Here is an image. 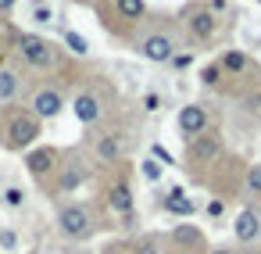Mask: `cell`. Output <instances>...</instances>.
Returning <instances> with one entry per match:
<instances>
[{"mask_svg": "<svg viewBox=\"0 0 261 254\" xmlns=\"http://www.w3.org/2000/svg\"><path fill=\"white\" fill-rule=\"evenodd\" d=\"M18 54H22L29 65H40V68H47V65L54 61V47H50L43 36H33V33H22V36H18Z\"/></svg>", "mask_w": 261, "mask_h": 254, "instance_id": "6da1fadb", "label": "cell"}, {"mask_svg": "<svg viewBox=\"0 0 261 254\" xmlns=\"http://www.w3.org/2000/svg\"><path fill=\"white\" fill-rule=\"evenodd\" d=\"M15 8V0H0V11H11Z\"/></svg>", "mask_w": 261, "mask_h": 254, "instance_id": "83f0119b", "label": "cell"}, {"mask_svg": "<svg viewBox=\"0 0 261 254\" xmlns=\"http://www.w3.org/2000/svg\"><path fill=\"white\" fill-rule=\"evenodd\" d=\"M190 29H193L197 36H211V33H215V18L204 15V11H197V15L190 18Z\"/></svg>", "mask_w": 261, "mask_h": 254, "instance_id": "9a60e30c", "label": "cell"}, {"mask_svg": "<svg viewBox=\"0 0 261 254\" xmlns=\"http://www.w3.org/2000/svg\"><path fill=\"white\" fill-rule=\"evenodd\" d=\"M243 65H247V58H243L240 50H229V54L222 58V68H229V72H240Z\"/></svg>", "mask_w": 261, "mask_h": 254, "instance_id": "d6986e66", "label": "cell"}, {"mask_svg": "<svg viewBox=\"0 0 261 254\" xmlns=\"http://www.w3.org/2000/svg\"><path fill=\"white\" fill-rule=\"evenodd\" d=\"M211 254H229V250H211Z\"/></svg>", "mask_w": 261, "mask_h": 254, "instance_id": "f1b7e54d", "label": "cell"}, {"mask_svg": "<svg viewBox=\"0 0 261 254\" xmlns=\"http://www.w3.org/2000/svg\"><path fill=\"white\" fill-rule=\"evenodd\" d=\"M115 254H118V250H115Z\"/></svg>", "mask_w": 261, "mask_h": 254, "instance_id": "4dcf8cb0", "label": "cell"}, {"mask_svg": "<svg viewBox=\"0 0 261 254\" xmlns=\"http://www.w3.org/2000/svg\"><path fill=\"white\" fill-rule=\"evenodd\" d=\"M61 108H65V100H61V93H54V90H40V93H36V100H33L36 118H54Z\"/></svg>", "mask_w": 261, "mask_h": 254, "instance_id": "5b68a950", "label": "cell"}, {"mask_svg": "<svg viewBox=\"0 0 261 254\" xmlns=\"http://www.w3.org/2000/svg\"><path fill=\"white\" fill-rule=\"evenodd\" d=\"M140 50H143L147 61H158V65H161V61H172V43H168L165 36H147Z\"/></svg>", "mask_w": 261, "mask_h": 254, "instance_id": "8992f818", "label": "cell"}, {"mask_svg": "<svg viewBox=\"0 0 261 254\" xmlns=\"http://www.w3.org/2000/svg\"><path fill=\"white\" fill-rule=\"evenodd\" d=\"M140 254H158V250H154V243H140Z\"/></svg>", "mask_w": 261, "mask_h": 254, "instance_id": "4316f807", "label": "cell"}, {"mask_svg": "<svg viewBox=\"0 0 261 254\" xmlns=\"http://www.w3.org/2000/svg\"><path fill=\"white\" fill-rule=\"evenodd\" d=\"M200 79H204L207 86H215V83H218V68H204V75H200Z\"/></svg>", "mask_w": 261, "mask_h": 254, "instance_id": "d4e9b609", "label": "cell"}, {"mask_svg": "<svg viewBox=\"0 0 261 254\" xmlns=\"http://www.w3.org/2000/svg\"><path fill=\"white\" fill-rule=\"evenodd\" d=\"M172 240H175V243H186V247H200V229H193V225H175V229H172Z\"/></svg>", "mask_w": 261, "mask_h": 254, "instance_id": "7c38bea8", "label": "cell"}, {"mask_svg": "<svg viewBox=\"0 0 261 254\" xmlns=\"http://www.w3.org/2000/svg\"><path fill=\"white\" fill-rule=\"evenodd\" d=\"M218 150H222V143H218V136H200V140H193V147H190V154H193V161H200V165H207V161H215V158H218Z\"/></svg>", "mask_w": 261, "mask_h": 254, "instance_id": "ba28073f", "label": "cell"}, {"mask_svg": "<svg viewBox=\"0 0 261 254\" xmlns=\"http://www.w3.org/2000/svg\"><path fill=\"white\" fill-rule=\"evenodd\" d=\"M83 175H86L83 168H68V172L61 175V190H75V186L83 183Z\"/></svg>", "mask_w": 261, "mask_h": 254, "instance_id": "ffe728a7", "label": "cell"}, {"mask_svg": "<svg viewBox=\"0 0 261 254\" xmlns=\"http://www.w3.org/2000/svg\"><path fill=\"white\" fill-rule=\"evenodd\" d=\"M50 168H54V150L40 147V150L29 154V172H33V175H43V172H50Z\"/></svg>", "mask_w": 261, "mask_h": 254, "instance_id": "30bf717a", "label": "cell"}, {"mask_svg": "<svg viewBox=\"0 0 261 254\" xmlns=\"http://www.w3.org/2000/svg\"><path fill=\"white\" fill-rule=\"evenodd\" d=\"M204 125H207V111H204V108L190 104V108H182V111H179V129H182L186 136H200V133H204Z\"/></svg>", "mask_w": 261, "mask_h": 254, "instance_id": "277c9868", "label": "cell"}, {"mask_svg": "<svg viewBox=\"0 0 261 254\" xmlns=\"http://www.w3.org/2000/svg\"><path fill=\"white\" fill-rule=\"evenodd\" d=\"M257 4H261V0H257Z\"/></svg>", "mask_w": 261, "mask_h": 254, "instance_id": "f546056e", "label": "cell"}, {"mask_svg": "<svg viewBox=\"0 0 261 254\" xmlns=\"http://www.w3.org/2000/svg\"><path fill=\"white\" fill-rule=\"evenodd\" d=\"M18 90V75L15 72H0V100H11Z\"/></svg>", "mask_w": 261, "mask_h": 254, "instance_id": "2e32d148", "label": "cell"}, {"mask_svg": "<svg viewBox=\"0 0 261 254\" xmlns=\"http://www.w3.org/2000/svg\"><path fill=\"white\" fill-rule=\"evenodd\" d=\"M36 136H40V122L29 118V115H18V118L11 122V129H8V143H11V147H29Z\"/></svg>", "mask_w": 261, "mask_h": 254, "instance_id": "3957f363", "label": "cell"}, {"mask_svg": "<svg viewBox=\"0 0 261 254\" xmlns=\"http://www.w3.org/2000/svg\"><path fill=\"white\" fill-rule=\"evenodd\" d=\"M36 22H43V26H47V22H50V11H47V8H36Z\"/></svg>", "mask_w": 261, "mask_h": 254, "instance_id": "484cf974", "label": "cell"}, {"mask_svg": "<svg viewBox=\"0 0 261 254\" xmlns=\"http://www.w3.org/2000/svg\"><path fill=\"white\" fill-rule=\"evenodd\" d=\"M111 208H115L118 215H125V218L133 215V193H129V186H125V183H118V186L111 190Z\"/></svg>", "mask_w": 261, "mask_h": 254, "instance_id": "8fae6325", "label": "cell"}, {"mask_svg": "<svg viewBox=\"0 0 261 254\" xmlns=\"http://www.w3.org/2000/svg\"><path fill=\"white\" fill-rule=\"evenodd\" d=\"M232 229H236V236H240V240H254V236L261 233V218L247 208V211H240V218H236V225H232Z\"/></svg>", "mask_w": 261, "mask_h": 254, "instance_id": "9c48e42d", "label": "cell"}, {"mask_svg": "<svg viewBox=\"0 0 261 254\" xmlns=\"http://www.w3.org/2000/svg\"><path fill=\"white\" fill-rule=\"evenodd\" d=\"M97 154H100L104 161H115V158L122 154V143H118V136H100V143H97Z\"/></svg>", "mask_w": 261, "mask_h": 254, "instance_id": "4fadbf2b", "label": "cell"}, {"mask_svg": "<svg viewBox=\"0 0 261 254\" xmlns=\"http://www.w3.org/2000/svg\"><path fill=\"white\" fill-rule=\"evenodd\" d=\"M118 11L125 18H140L143 15V0H118Z\"/></svg>", "mask_w": 261, "mask_h": 254, "instance_id": "ac0fdd59", "label": "cell"}, {"mask_svg": "<svg viewBox=\"0 0 261 254\" xmlns=\"http://www.w3.org/2000/svg\"><path fill=\"white\" fill-rule=\"evenodd\" d=\"M143 175H147V179H158V175H161V165H158V161H143Z\"/></svg>", "mask_w": 261, "mask_h": 254, "instance_id": "603a6c76", "label": "cell"}, {"mask_svg": "<svg viewBox=\"0 0 261 254\" xmlns=\"http://www.w3.org/2000/svg\"><path fill=\"white\" fill-rule=\"evenodd\" d=\"M58 229L65 236H86L90 233V211L83 204H68L58 211Z\"/></svg>", "mask_w": 261, "mask_h": 254, "instance_id": "7a4b0ae2", "label": "cell"}, {"mask_svg": "<svg viewBox=\"0 0 261 254\" xmlns=\"http://www.w3.org/2000/svg\"><path fill=\"white\" fill-rule=\"evenodd\" d=\"M72 111H75V118H79L83 125H90V122H97V115H100V100H97L93 93H79L75 104H72Z\"/></svg>", "mask_w": 261, "mask_h": 254, "instance_id": "52a82bcc", "label": "cell"}, {"mask_svg": "<svg viewBox=\"0 0 261 254\" xmlns=\"http://www.w3.org/2000/svg\"><path fill=\"white\" fill-rule=\"evenodd\" d=\"M247 186H250V193H261V165H250V172H247Z\"/></svg>", "mask_w": 261, "mask_h": 254, "instance_id": "7402d4cb", "label": "cell"}, {"mask_svg": "<svg viewBox=\"0 0 261 254\" xmlns=\"http://www.w3.org/2000/svg\"><path fill=\"white\" fill-rule=\"evenodd\" d=\"M4 204H8V208H22V204H25V190L8 186V190H4Z\"/></svg>", "mask_w": 261, "mask_h": 254, "instance_id": "44dd1931", "label": "cell"}, {"mask_svg": "<svg viewBox=\"0 0 261 254\" xmlns=\"http://www.w3.org/2000/svg\"><path fill=\"white\" fill-rule=\"evenodd\" d=\"M0 247H4V250H15V233H0Z\"/></svg>", "mask_w": 261, "mask_h": 254, "instance_id": "cb8c5ba5", "label": "cell"}, {"mask_svg": "<svg viewBox=\"0 0 261 254\" xmlns=\"http://www.w3.org/2000/svg\"><path fill=\"white\" fill-rule=\"evenodd\" d=\"M65 43H68V50H72V54H79V58H86V54H90V43H86L79 33H65Z\"/></svg>", "mask_w": 261, "mask_h": 254, "instance_id": "e0dca14e", "label": "cell"}, {"mask_svg": "<svg viewBox=\"0 0 261 254\" xmlns=\"http://www.w3.org/2000/svg\"><path fill=\"white\" fill-rule=\"evenodd\" d=\"M165 208H168V211H175V215H190V211H193V204L182 197V190H172V193L165 197Z\"/></svg>", "mask_w": 261, "mask_h": 254, "instance_id": "5bb4252c", "label": "cell"}]
</instances>
